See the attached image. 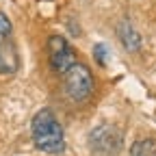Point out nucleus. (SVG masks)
Returning a JSON list of instances; mask_svg holds the SVG:
<instances>
[{
	"instance_id": "f257e3e1",
	"label": "nucleus",
	"mask_w": 156,
	"mask_h": 156,
	"mask_svg": "<svg viewBox=\"0 0 156 156\" xmlns=\"http://www.w3.org/2000/svg\"><path fill=\"white\" fill-rule=\"evenodd\" d=\"M30 136L39 152L61 154L65 150V132L50 108H39L30 122Z\"/></svg>"
},
{
	"instance_id": "f03ea898",
	"label": "nucleus",
	"mask_w": 156,
	"mask_h": 156,
	"mask_svg": "<svg viewBox=\"0 0 156 156\" xmlns=\"http://www.w3.org/2000/svg\"><path fill=\"white\" fill-rule=\"evenodd\" d=\"M63 76H65V83H63L65 95L69 98L72 102L80 104V102H87L89 98L93 95V91H95L93 74H91V69H89L85 63L78 61V63L72 65Z\"/></svg>"
},
{
	"instance_id": "7ed1b4c3",
	"label": "nucleus",
	"mask_w": 156,
	"mask_h": 156,
	"mask_svg": "<svg viewBox=\"0 0 156 156\" xmlns=\"http://www.w3.org/2000/svg\"><path fill=\"white\" fill-rule=\"evenodd\" d=\"M89 147L100 156H115L124 147V136L115 126L100 124L89 132Z\"/></svg>"
},
{
	"instance_id": "20e7f679",
	"label": "nucleus",
	"mask_w": 156,
	"mask_h": 156,
	"mask_svg": "<svg viewBox=\"0 0 156 156\" xmlns=\"http://www.w3.org/2000/svg\"><path fill=\"white\" fill-rule=\"evenodd\" d=\"M46 50H48L50 67L56 74H65L72 65L78 63L76 50L72 48V44L67 41V39L61 37V35H50L48 37V44H46Z\"/></svg>"
},
{
	"instance_id": "39448f33",
	"label": "nucleus",
	"mask_w": 156,
	"mask_h": 156,
	"mask_svg": "<svg viewBox=\"0 0 156 156\" xmlns=\"http://www.w3.org/2000/svg\"><path fill=\"white\" fill-rule=\"evenodd\" d=\"M17 65H20V56L11 37H0V74H13Z\"/></svg>"
},
{
	"instance_id": "423d86ee",
	"label": "nucleus",
	"mask_w": 156,
	"mask_h": 156,
	"mask_svg": "<svg viewBox=\"0 0 156 156\" xmlns=\"http://www.w3.org/2000/svg\"><path fill=\"white\" fill-rule=\"evenodd\" d=\"M117 37H119V41L124 44V48L128 52H136L141 48V35L136 33V28L130 22H119V26H117Z\"/></svg>"
},
{
	"instance_id": "0eeeda50",
	"label": "nucleus",
	"mask_w": 156,
	"mask_h": 156,
	"mask_svg": "<svg viewBox=\"0 0 156 156\" xmlns=\"http://www.w3.org/2000/svg\"><path fill=\"white\" fill-rule=\"evenodd\" d=\"M130 156H156V139L154 136L136 139L130 145Z\"/></svg>"
},
{
	"instance_id": "6e6552de",
	"label": "nucleus",
	"mask_w": 156,
	"mask_h": 156,
	"mask_svg": "<svg viewBox=\"0 0 156 156\" xmlns=\"http://www.w3.org/2000/svg\"><path fill=\"white\" fill-rule=\"evenodd\" d=\"M93 58H95V63L98 65H106V61L111 58V50H108V46L106 44H95L93 46Z\"/></svg>"
},
{
	"instance_id": "1a4fd4ad",
	"label": "nucleus",
	"mask_w": 156,
	"mask_h": 156,
	"mask_svg": "<svg viewBox=\"0 0 156 156\" xmlns=\"http://www.w3.org/2000/svg\"><path fill=\"white\" fill-rule=\"evenodd\" d=\"M0 37H11V20L0 11Z\"/></svg>"
}]
</instances>
